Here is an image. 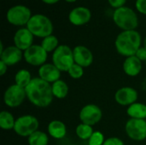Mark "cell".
I'll list each match as a JSON object with an SVG mask.
<instances>
[{
	"mask_svg": "<svg viewBox=\"0 0 146 145\" xmlns=\"http://www.w3.org/2000/svg\"><path fill=\"white\" fill-rule=\"evenodd\" d=\"M74 63L82 68H88L93 62L94 57L91 50L84 45H77L73 49Z\"/></svg>",
	"mask_w": 146,
	"mask_h": 145,
	"instance_id": "9a60e30c",
	"label": "cell"
},
{
	"mask_svg": "<svg viewBox=\"0 0 146 145\" xmlns=\"http://www.w3.org/2000/svg\"><path fill=\"white\" fill-rule=\"evenodd\" d=\"M139 94L137 90L130 86L121 87L115 94V102L121 106L129 107L130 105L137 103Z\"/></svg>",
	"mask_w": 146,
	"mask_h": 145,
	"instance_id": "7c38bea8",
	"label": "cell"
},
{
	"mask_svg": "<svg viewBox=\"0 0 146 145\" xmlns=\"http://www.w3.org/2000/svg\"><path fill=\"white\" fill-rule=\"evenodd\" d=\"M61 73L62 72L53 63H45L39 67L38 70V77L50 84L59 80Z\"/></svg>",
	"mask_w": 146,
	"mask_h": 145,
	"instance_id": "e0dca14e",
	"label": "cell"
},
{
	"mask_svg": "<svg viewBox=\"0 0 146 145\" xmlns=\"http://www.w3.org/2000/svg\"><path fill=\"white\" fill-rule=\"evenodd\" d=\"M135 7L137 11L143 15H146V0H136Z\"/></svg>",
	"mask_w": 146,
	"mask_h": 145,
	"instance_id": "f546056e",
	"label": "cell"
},
{
	"mask_svg": "<svg viewBox=\"0 0 146 145\" xmlns=\"http://www.w3.org/2000/svg\"><path fill=\"white\" fill-rule=\"evenodd\" d=\"M27 28L33 34L34 37L44 38L52 35L54 26L50 19L42 14L32 15L27 25Z\"/></svg>",
	"mask_w": 146,
	"mask_h": 145,
	"instance_id": "277c9868",
	"label": "cell"
},
{
	"mask_svg": "<svg viewBox=\"0 0 146 145\" xmlns=\"http://www.w3.org/2000/svg\"><path fill=\"white\" fill-rule=\"evenodd\" d=\"M52 63L61 71L68 72L71 66L74 63L73 50L66 45L62 44L52 53Z\"/></svg>",
	"mask_w": 146,
	"mask_h": 145,
	"instance_id": "5b68a950",
	"label": "cell"
},
{
	"mask_svg": "<svg viewBox=\"0 0 146 145\" xmlns=\"http://www.w3.org/2000/svg\"><path fill=\"white\" fill-rule=\"evenodd\" d=\"M108 3L112 8L116 9H119V8L125 6L127 0H108Z\"/></svg>",
	"mask_w": 146,
	"mask_h": 145,
	"instance_id": "4dcf8cb0",
	"label": "cell"
},
{
	"mask_svg": "<svg viewBox=\"0 0 146 145\" xmlns=\"http://www.w3.org/2000/svg\"><path fill=\"white\" fill-rule=\"evenodd\" d=\"M145 65H146V61H145Z\"/></svg>",
	"mask_w": 146,
	"mask_h": 145,
	"instance_id": "f35d334b",
	"label": "cell"
},
{
	"mask_svg": "<svg viewBox=\"0 0 146 145\" xmlns=\"http://www.w3.org/2000/svg\"><path fill=\"white\" fill-rule=\"evenodd\" d=\"M23 58V52L15 45H10L4 49L0 54V61L3 62L8 67L19 63Z\"/></svg>",
	"mask_w": 146,
	"mask_h": 145,
	"instance_id": "2e32d148",
	"label": "cell"
},
{
	"mask_svg": "<svg viewBox=\"0 0 146 145\" xmlns=\"http://www.w3.org/2000/svg\"><path fill=\"white\" fill-rule=\"evenodd\" d=\"M41 46L44 49V50L47 53L54 52L59 46L58 38L53 34L50 35V36L43 38V40L41 42Z\"/></svg>",
	"mask_w": 146,
	"mask_h": 145,
	"instance_id": "484cf974",
	"label": "cell"
},
{
	"mask_svg": "<svg viewBox=\"0 0 146 145\" xmlns=\"http://www.w3.org/2000/svg\"><path fill=\"white\" fill-rule=\"evenodd\" d=\"M103 145H125L124 144V142L119 138H116V137H111V138H109L107 139H105L104 143Z\"/></svg>",
	"mask_w": 146,
	"mask_h": 145,
	"instance_id": "f1b7e54d",
	"label": "cell"
},
{
	"mask_svg": "<svg viewBox=\"0 0 146 145\" xmlns=\"http://www.w3.org/2000/svg\"><path fill=\"white\" fill-rule=\"evenodd\" d=\"M145 104H146V103H145Z\"/></svg>",
	"mask_w": 146,
	"mask_h": 145,
	"instance_id": "ab89813d",
	"label": "cell"
},
{
	"mask_svg": "<svg viewBox=\"0 0 146 145\" xmlns=\"http://www.w3.org/2000/svg\"><path fill=\"white\" fill-rule=\"evenodd\" d=\"M32 79V75L27 69H21L15 75V84L22 88H26L30 84Z\"/></svg>",
	"mask_w": 146,
	"mask_h": 145,
	"instance_id": "cb8c5ba5",
	"label": "cell"
},
{
	"mask_svg": "<svg viewBox=\"0 0 146 145\" xmlns=\"http://www.w3.org/2000/svg\"><path fill=\"white\" fill-rule=\"evenodd\" d=\"M25 90L28 101L38 108H46L53 101L54 96L51 84L43 80L39 77L33 78Z\"/></svg>",
	"mask_w": 146,
	"mask_h": 145,
	"instance_id": "6da1fadb",
	"label": "cell"
},
{
	"mask_svg": "<svg viewBox=\"0 0 146 145\" xmlns=\"http://www.w3.org/2000/svg\"><path fill=\"white\" fill-rule=\"evenodd\" d=\"M38 120L35 116L31 115H25L16 119L14 131L17 135L21 137L28 138L33 132L38 131Z\"/></svg>",
	"mask_w": 146,
	"mask_h": 145,
	"instance_id": "52a82bcc",
	"label": "cell"
},
{
	"mask_svg": "<svg viewBox=\"0 0 146 145\" xmlns=\"http://www.w3.org/2000/svg\"><path fill=\"white\" fill-rule=\"evenodd\" d=\"M48 134L55 139H62L67 134L66 125L61 121H52L48 124Z\"/></svg>",
	"mask_w": 146,
	"mask_h": 145,
	"instance_id": "d6986e66",
	"label": "cell"
},
{
	"mask_svg": "<svg viewBox=\"0 0 146 145\" xmlns=\"http://www.w3.org/2000/svg\"><path fill=\"white\" fill-rule=\"evenodd\" d=\"M122 67L123 71L127 75L135 77L139 75L142 70V62L136 56H132L125 59Z\"/></svg>",
	"mask_w": 146,
	"mask_h": 145,
	"instance_id": "ac0fdd59",
	"label": "cell"
},
{
	"mask_svg": "<svg viewBox=\"0 0 146 145\" xmlns=\"http://www.w3.org/2000/svg\"><path fill=\"white\" fill-rule=\"evenodd\" d=\"M8 70V66L2 61H0V75L3 76Z\"/></svg>",
	"mask_w": 146,
	"mask_h": 145,
	"instance_id": "d6a6232c",
	"label": "cell"
},
{
	"mask_svg": "<svg viewBox=\"0 0 146 145\" xmlns=\"http://www.w3.org/2000/svg\"><path fill=\"white\" fill-rule=\"evenodd\" d=\"M93 132L94 131L92 126L84 123L79 124L75 129V133L77 137L81 140H89V138L92 137Z\"/></svg>",
	"mask_w": 146,
	"mask_h": 145,
	"instance_id": "d4e9b609",
	"label": "cell"
},
{
	"mask_svg": "<svg viewBox=\"0 0 146 145\" xmlns=\"http://www.w3.org/2000/svg\"><path fill=\"white\" fill-rule=\"evenodd\" d=\"M80 120L81 123L94 126L98 124L103 118V112L101 109L93 103H89L85 105L80 111L79 114Z\"/></svg>",
	"mask_w": 146,
	"mask_h": 145,
	"instance_id": "8fae6325",
	"label": "cell"
},
{
	"mask_svg": "<svg viewBox=\"0 0 146 145\" xmlns=\"http://www.w3.org/2000/svg\"><path fill=\"white\" fill-rule=\"evenodd\" d=\"M92 19L91 10L84 6L74 8L68 14V21L71 24L76 26H80L87 24Z\"/></svg>",
	"mask_w": 146,
	"mask_h": 145,
	"instance_id": "4fadbf2b",
	"label": "cell"
},
{
	"mask_svg": "<svg viewBox=\"0 0 146 145\" xmlns=\"http://www.w3.org/2000/svg\"><path fill=\"white\" fill-rule=\"evenodd\" d=\"M112 18L114 23L122 31L136 30L139 26L137 13L133 9L127 6L115 9Z\"/></svg>",
	"mask_w": 146,
	"mask_h": 145,
	"instance_id": "3957f363",
	"label": "cell"
},
{
	"mask_svg": "<svg viewBox=\"0 0 146 145\" xmlns=\"http://www.w3.org/2000/svg\"><path fill=\"white\" fill-rule=\"evenodd\" d=\"M29 145H48L49 136L42 131H36L27 138Z\"/></svg>",
	"mask_w": 146,
	"mask_h": 145,
	"instance_id": "603a6c76",
	"label": "cell"
},
{
	"mask_svg": "<svg viewBox=\"0 0 146 145\" xmlns=\"http://www.w3.org/2000/svg\"><path fill=\"white\" fill-rule=\"evenodd\" d=\"M127 137L133 141H143L146 139V120L129 119L125 126Z\"/></svg>",
	"mask_w": 146,
	"mask_h": 145,
	"instance_id": "30bf717a",
	"label": "cell"
},
{
	"mask_svg": "<svg viewBox=\"0 0 146 145\" xmlns=\"http://www.w3.org/2000/svg\"><path fill=\"white\" fill-rule=\"evenodd\" d=\"M27 98L25 88H22L16 84L9 85L3 93L4 104L11 109L21 106Z\"/></svg>",
	"mask_w": 146,
	"mask_h": 145,
	"instance_id": "ba28073f",
	"label": "cell"
},
{
	"mask_svg": "<svg viewBox=\"0 0 146 145\" xmlns=\"http://www.w3.org/2000/svg\"><path fill=\"white\" fill-rule=\"evenodd\" d=\"M68 75L74 79H79L80 78H82V76L84 75V68H82L81 66L74 63L71 68L68 69Z\"/></svg>",
	"mask_w": 146,
	"mask_h": 145,
	"instance_id": "4316f807",
	"label": "cell"
},
{
	"mask_svg": "<svg viewBox=\"0 0 146 145\" xmlns=\"http://www.w3.org/2000/svg\"><path fill=\"white\" fill-rule=\"evenodd\" d=\"M127 115L130 119L146 120V104L142 103H135L127 109Z\"/></svg>",
	"mask_w": 146,
	"mask_h": 145,
	"instance_id": "ffe728a7",
	"label": "cell"
},
{
	"mask_svg": "<svg viewBox=\"0 0 146 145\" xmlns=\"http://www.w3.org/2000/svg\"><path fill=\"white\" fill-rule=\"evenodd\" d=\"M45 4H49V5H52V4H55L56 3H58L60 0H41Z\"/></svg>",
	"mask_w": 146,
	"mask_h": 145,
	"instance_id": "836d02e7",
	"label": "cell"
},
{
	"mask_svg": "<svg viewBox=\"0 0 146 145\" xmlns=\"http://www.w3.org/2000/svg\"><path fill=\"white\" fill-rule=\"evenodd\" d=\"M15 119L9 111H2L0 113V127L3 130H12L15 127Z\"/></svg>",
	"mask_w": 146,
	"mask_h": 145,
	"instance_id": "7402d4cb",
	"label": "cell"
},
{
	"mask_svg": "<svg viewBox=\"0 0 146 145\" xmlns=\"http://www.w3.org/2000/svg\"><path fill=\"white\" fill-rule=\"evenodd\" d=\"M104 141L105 139H104V134L99 131H96L89 138L88 145H103Z\"/></svg>",
	"mask_w": 146,
	"mask_h": 145,
	"instance_id": "83f0119b",
	"label": "cell"
},
{
	"mask_svg": "<svg viewBox=\"0 0 146 145\" xmlns=\"http://www.w3.org/2000/svg\"><path fill=\"white\" fill-rule=\"evenodd\" d=\"M5 48H3V42H0V54L4 50Z\"/></svg>",
	"mask_w": 146,
	"mask_h": 145,
	"instance_id": "e575fe53",
	"label": "cell"
},
{
	"mask_svg": "<svg viewBox=\"0 0 146 145\" xmlns=\"http://www.w3.org/2000/svg\"><path fill=\"white\" fill-rule=\"evenodd\" d=\"M51 89L54 97L57 99H64L69 91V87L68 84L62 79H59L53 84H51Z\"/></svg>",
	"mask_w": 146,
	"mask_h": 145,
	"instance_id": "44dd1931",
	"label": "cell"
},
{
	"mask_svg": "<svg viewBox=\"0 0 146 145\" xmlns=\"http://www.w3.org/2000/svg\"><path fill=\"white\" fill-rule=\"evenodd\" d=\"M23 58L25 62L34 67H41L45 64L48 53L41 46V44H33L27 50L23 51Z\"/></svg>",
	"mask_w": 146,
	"mask_h": 145,
	"instance_id": "9c48e42d",
	"label": "cell"
},
{
	"mask_svg": "<svg viewBox=\"0 0 146 145\" xmlns=\"http://www.w3.org/2000/svg\"><path fill=\"white\" fill-rule=\"evenodd\" d=\"M142 62H145L146 61V49L144 47V46H141L139 50L137 51L136 55H135Z\"/></svg>",
	"mask_w": 146,
	"mask_h": 145,
	"instance_id": "1f68e13d",
	"label": "cell"
},
{
	"mask_svg": "<svg viewBox=\"0 0 146 145\" xmlns=\"http://www.w3.org/2000/svg\"><path fill=\"white\" fill-rule=\"evenodd\" d=\"M13 40L14 45L25 51L33 44L34 36L27 27H21L15 32Z\"/></svg>",
	"mask_w": 146,
	"mask_h": 145,
	"instance_id": "5bb4252c",
	"label": "cell"
},
{
	"mask_svg": "<svg viewBox=\"0 0 146 145\" xmlns=\"http://www.w3.org/2000/svg\"><path fill=\"white\" fill-rule=\"evenodd\" d=\"M67 3H74V2H76L77 0H65Z\"/></svg>",
	"mask_w": 146,
	"mask_h": 145,
	"instance_id": "d590c367",
	"label": "cell"
},
{
	"mask_svg": "<svg viewBox=\"0 0 146 145\" xmlns=\"http://www.w3.org/2000/svg\"><path fill=\"white\" fill-rule=\"evenodd\" d=\"M142 38L137 30L122 31L115 38V46L116 51L122 56L129 57L135 56L141 47Z\"/></svg>",
	"mask_w": 146,
	"mask_h": 145,
	"instance_id": "7a4b0ae2",
	"label": "cell"
},
{
	"mask_svg": "<svg viewBox=\"0 0 146 145\" xmlns=\"http://www.w3.org/2000/svg\"><path fill=\"white\" fill-rule=\"evenodd\" d=\"M143 46L146 49V37L145 38V39H144V45H143Z\"/></svg>",
	"mask_w": 146,
	"mask_h": 145,
	"instance_id": "8d00e7d4",
	"label": "cell"
},
{
	"mask_svg": "<svg viewBox=\"0 0 146 145\" xmlns=\"http://www.w3.org/2000/svg\"><path fill=\"white\" fill-rule=\"evenodd\" d=\"M32 17L31 9L22 4H16L9 9L6 14L7 21L15 26H27Z\"/></svg>",
	"mask_w": 146,
	"mask_h": 145,
	"instance_id": "8992f818",
	"label": "cell"
},
{
	"mask_svg": "<svg viewBox=\"0 0 146 145\" xmlns=\"http://www.w3.org/2000/svg\"><path fill=\"white\" fill-rule=\"evenodd\" d=\"M70 145H78V144H70Z\"/></svg>",
	"mask_w": 146,
	"mask_h": 145,
	"instance_id": "74e56055",
	"label": "cell"
}]
</instances>
